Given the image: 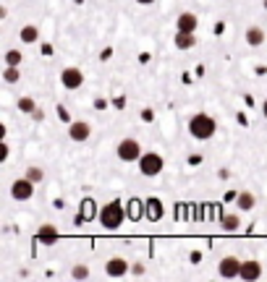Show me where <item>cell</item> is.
<instances>
[{"instance_id": "obj_5", "label": "cell", "mask_w": 267, "mask_h": 282, "mask_svg": "<svg viewBox=\"0 0 267 282\" xmlns=\"http://www.w3.org/2000/svg\"><path fill=\"white\" fill-rule=\"evenodd\" d=\"M34 185H37V183H31L26 175H24V178H16V180L11 183V199H13V201H29L31 196H34Z\"/></svg>"}, {"instance_id": "obj_10", "label": "cell", "mask_w": 267, "mask_h": 282, "mask_svg": "<svg viewBox=\"0 0 267 282\" xmlns=\"http://www.w3.org/2000/svg\"><path fill=\"white\" fill-rule=\"evenodd\" d=\"M197 29H199L197 13H192V11L178 13V19H176V31H192V34H197Z\"/></svg>"}, {"instance_id": "obj_30", "label": "cell", "mask_w": 267, "mask_h": 282, "mask_svg": "<svg viewBox=\"0 0 267 282\" xmlns=\"http://www.w3.org/2000/svg\"><path fill=\"white\" fill-rule=\"evenodd\" d=\"M262 115H264V120H267V100L262 102Z\"/></svg>"}, {"instance_id": "obj_16", "label": "cell", "mask_w": 267, "mask_h": 282, "mask_svg": "<svg viewBox=\"0 0 267 282\" xmlns=\"http://www.w3.org/2000/svg\"><path fill=\"white\" fill-rule=\"evenodd\" d=\"M144 212H147V219H152V222H157V219L163 217V204H160V199H147L144 201Z\"/></svg>"}, {"instance_id": "obj_26", "label": "cell", "mask_w": 267, "mask_h": 282, "mask_svg": "<svg viewBox=\"0 0 267 282\" xmlns=\"http://www.w3.org/2000/svg\"><path fill=\"white\" fill-rule=\"evenodd\" d=\"M31 120H37V123H42V120H45V110H40V107H37V110H34V113H31Z\"/></svg>"}, {"instance_id": "obj_8", "label": "cell", "mask_w": 267, "mask_h": 282, "mask_svg": "<svg viewBox=\"0 0 267 282\" xmlns=\"http://www.w3.org/2000/svg\"><path fill=\"white\" fill-rule=\"evenodd\" d=\"M105 274L107 277H113V279H121L126 274H131V264L126 261L123 256H110L105 261Z\"/></svg>"}, {"instance_id": "obj_15", "label": "cell", "mask_w": 267, "mask_h": 282, "mask_svg": "<svg viewBox=\"0 0 267 282\" xmlns=\"http://www.w3.org/2000/svg\"><path fill=\"white\" fill-rule=\"evenodd\" d=\"M19 39H21L24 44H37V42H40V29H37L34 24L21 26V29H19Z\"/></svg>"}, {"instance_id": "obj_18", "label": "cell", "mask_w": 267, "mask_h": 282, "mask_svg": "<svg viewBox=\"0 0 267 282\" xmlns=\"http://www.w3.org/2000/svg\"><path fill=\"white\" fill-rule=\"evenodd\" d=\"M37 238H40L45 246H53V243L58 241V230H55V225H42V230H40Z\"/></svg>"}, {"instance_id": "obj_19", "label": "cell", "mask_w": 267, "mask_h": 282, "mask_svg": "<svg viewBox=\"0 0 267 282\" xmlns=\"http://www.w3.org/2000/svg\"><path fill=\"white\" fill-rule=\"evenodd\" d=\"M3 63H6V66H16V68H21V63H24V53H21V50H16V47H11V50H6V55H3Z\"/></svg>"}, {"instance_id": "obj_17", "label": "cell", "mask_w": 267, "mask_h": 282, "mask_svg": "<svg viewBox=\"0 0 267 282\" xmlns=\"http://www.w3.org/2000/svg\"><path fill=\"white\" fill-rule=\"evenodd\" d=\"M220 227H223L225 232H236V230L241 227V214H239V212L223 214V217H220Z\"/></svg>"}, {"instance_id": "obj_1", "label": "cell", "mask_w": 267, "mask_h": 282, "mask_svg": "<svg viewBox=\"0 0 267 282\" xmlns=\"http://www.w3.org/2000/svg\"><path fill=\"white\" fill-rule=\"evenodd\" d=\"M217 131V123L210 113H194L192 118H188V133H192V138L197 141H210Z\"/></svg>"}, {"instance_id": "obj_21", "label": "cell", "mask_w": 267, "mask_h": 282, "mask_svg": "<svg viewBox=\"0 0 267 282\" xmlns=\"http://www.w3.org/2000/svg\"><path fill=\"white\" fill-rule=\"evenodd\" d=\"M24 175H26L31 183H42V180H45V170H42L40 165H29Z\"/></svg>"}, {"instance_id": "obj_6", "label": "cell", "mask_w": 267, "mask_h": 282, "mask_svg": "<svg viewBox=\"0 0 267 282\" xmlns=\"http://www.w3.org/2000/svg\"><path fill=\"white\" fill-rule=\"evenodd\" d=\"M58 78H60L63 89H68V91H76V89L84 86V73H82V68H73V66L63 68Z\"/></svg>"}, {"instance_id": "obj_11", "label": "cell", "mask_w": 267, "mask_h": 282, "mask_svg": "<svg viewBox=\"0 0 267 282\" xmlns=\"http://www.w3.org/2000/svg\"><path fill=\"white\" fill-rule=\"evenodd\" d=\"M264 39H267V34H264V29H262L259 24L246 26V31H244V42H246L249 47H262Z\"/></svg>"}, {"instance_id": "obj_22", "label": "cell", "mask_w": 267, "mask_h": 282, "mask_svg": "<svg viewBox=\"0 0 267 282\" xmlns=\"http://www.w3.org/2000/svg\"><path fill=\"white\" fill-rule=\"evenodd\" d=\"M19 110L24 115H31L37 110V102H34V97H19Z\"/></svg>"}, {"instance_id": "obj_27", "label": "cell", "mask_w": 267, "mask_h": 282, "mask_svg": "<svg viewBox=\"0 0 267 282\" xmlns=\"http://www.w3.org/2000/svg\"><path fill=\"white\" fill-rule=\"evenodd\" d=\"M58 115H60V120H66V123H71V118H68V113H66V107H58Z\"/></svg>"}, {"instance_id": "obj_2", "label": "cell", "mask_w": 267, "mask_h": 282, "mask_svg": "<svg viewBox=\"0 0 267 282\" xmlns=\"http://www.w3.org/2000/svg\"><path fill=\"white\" fill-rule=\"evenodd\" d=\"M123 219H126V209H123V204L118 199L107 201L105 207L100 209V225L105 230H118L123 225Z\"/></svg>"}, {"instance_id": "obj_31", "label": "cell", "mask_w": 267, "mask_h": 282, "mask_svg": "<svg viewBox=\"0 0 267 282\" xmlns=\"http://www.w3.org/2000/svg\"><path fill=\"white\" fill-rule=\"evenodd\" d=\"M110 3H113V0H110Z\"/></svg>"}, {"instance_id": "obj_24", "label": "cell", "mask_w": 267, "mask_h": 282, "mask_svg": "<svg viewBox=\"0 0 267 282\" xmlns=\"http://www.w3.org/2000/svg\"><path fill=\"white\" fill-rule=\"evenodd\" d=\"M8 157H11V147H8V141L3 138V141H0V162H8Z\"/></svg>"}, {"instance_id": "obj_25", "label": "cell", "mask_w": 267, "mask_h": 282, "mask_svg": "<svg viewBox=\"0 0 267 282\" xmlns=\"http://www.w3.org/2000/svg\"><path fill=\"white\" fill-rule=\"evenodd\" d=\"M144 272H147V269H144V264H141V261H134V264H131V274H134V277H144Z\"/></svg>"}, {"instance_id": "obj_9", "label": "cell", "mask_w": 267, "mask_h": 282, "mask_svg": "<svg viewBox=\"0 0 267 282\" xmlns=\"http://www.w3.org/2000/svg\"><path fill=\"white\" fill-rule=\"evenodd\" d=\"M92 136V123L89 120H71L68 123V138L73 144H84Z\"/></svg>"}, {"instance_id": "obj_13", "label": "cell", "mask_w": 267, "mask_h": 282, "mask_svg": "<svg viewBox=\"0 0 267 282\" xmlns=\"http://www.w3.org/2000/svg\"><path fill=\"white\" fill-rule=\"evenodd\" d=\"M173 44H176V50H194L197 47V34H192V31H176Z\"/></svg>"}, {"instance_id": "obj_12", "label": "cell", "mask_w": 267, "mask_h": 282, "mask_svg": "<svg viewBox=\"0 0 267 282\" xmlns=\"http://www.w3.org/2000/svg\"><path fill=\"white\" fill-rule=\"evenodd\" d=\"M259 277H262V264H259L257 259H246V261L241 264V274H239V279L254 282V279H259Z\"/></svg>"}, {"instance_id": "obj_4", "label": "cell", "mask_w": 267, "mask_h": 282, "mask_svg": "<svg viewBox=\"0 0 267 282\" xmlns=\"http://www.w3.org/2000/svg\"><path fill=\"white\" fill-rule=\"evenodd\" d=\"M116 154H118L121 162H139V157L144 154V152H141V144H139V141L129 136V138H121V141H118Z\"/></svg>"}, {"instance_id": "obj_20", "label": "cell", "mask_w": 267, "mask_h": 282, "mask_svg": "<svg viewBox=\"0 0 267 282\" xmlns=\"http://www.w3.org/2000/svg\"><path fill=\"white\" fill-rule=\"evenodd\" d=\"M3 81H6V84H19V81H21V68L6 66V71H3Z\"/></svg>"}, {"instance_id": "obj_29", "label": "cell", "mask_w": 267, "mask_h": 282, "mask_svg": "<svg viewBox=\"0 0 267 282\" xmlns=\"http://www.w3.org/2000/svg\"><path fill=\"white\" fill-rule=\"evenodd\" d=\"M0 19H3V21L8 19V6H3V8H0Z\"/></svg>"}, {"instance_id": "obj_3", "label": "cell", "mask_w": 267, "mask_h": 282, "mask_svg": "<svg viewBox=\"0 0 267 282\" xmlns=\"http://www.w3.org/2000/svg\"><path fill=\"white\" fill-rule=\"evenodd\" d=\"M165 167V160H163V154L160 152H144L139 157V172L144 178H155V175H160Z\"/></svg>"}, {"instance_id": "obj_28", "label": "cell", "mask_w": 267, "mask_h": 282, "mask_svg": "<svg viewBox=\"0 0 267 282\" xmlns=\"http://www.w3.org/2000/svg\"><path fill=\"white\" fill-rule=\"evenodd\" d=\"M134 3H136V6H155L157 0H134Z\"/></svg>"}, {"instance_id": "obj_7", "label": "cell", "mask_w": 267, "mask_h": 282, "mask_svg": "<svg viewBox=\"0 0 267 282\" xmlns=\"http://www.w3.org/2000/svg\"><path fill=\"white\" fill-rule=\"evenodd\" d=\"M241 259L239 256H223L217 261V274L223 277V279H236L241 274Z\"/></svg>"}, {"instance_id": "obj_14", "label": "cell", "mask_w": 267, "mask_h": 282, "mask_svg": "<svg viewBox=\"0 0 267 282\" xmlns=\"http://www.w3.org/2000/svg\"><path fill=\"white\" fill-rule=\"evenodd\" d=\"M254 207H257V196L251 191H239L236 194V209L239 212H251Z\"/></svg>"}, {"instance_id": "obj_23", "label": "cell", "mask_w": 267, "mask_h": 282, "mask_svg": "<svg viewBox=\"0 0 267 282\" xmlns=\"http://www.w3.org/2000/svg\"><path fill=\"white\" fill-rule=\"evenodd\" d=\"M71 277L73 279H89V266L87 264H73L71 266Z\"/></svg>"}]
</instances>
